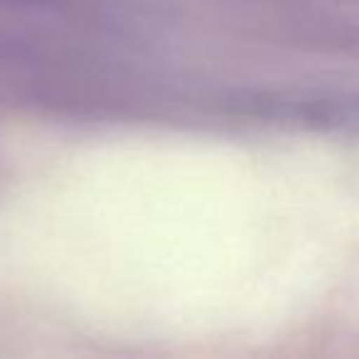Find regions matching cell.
Instances as JSON below:
<instances>
[{
  "label": "cell",
  "instance_id": "cell-1",
  "mask_svg": "<svg viewBox=\"0 0 359 359\" xmlns=\"http://www.w3.org/2000/svg\"><path fill=\"white\" fill-rule=\"evenodd\" d=\"M315 118L337 133L359 138V86L325 96L315 104Z\"/></svg>",
  "mask_w": 359,
  "mask_h": 359
}]
</instances>
